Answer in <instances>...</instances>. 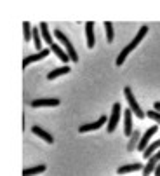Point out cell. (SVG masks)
Instances as JSON below:
<instances>
[{
	"mask_svg": "<svg viewBox=\"0 0 160 176\" xmlns=\"http://www.w3.org/2000/svg\"><path fill=\"white\" fill-rule=\"evenodd\" d=\"M146 33H148V26H141L139 32H138V35L131 40V42H129V44H127L122 51H120L119 56H117V59H115V65H117V66H122V65H124L125 58H127V56H129V54H131V52H132L138 45H139V42L146 37Z\"/></svg>",
	"mask_w": 160,
	"mask_h": 176,
	"instance_id": "obj_1",
	"label": "cell"
},
{
	"mask_svg": "<svg viewBox=\"0 0 160 176\" xmlns=\"http://www.w3.org/2000/svg\"><path fill=\"white\" fill-rule=\"evenodd\" d=\"M124 94H125V99H127V103H129V110L136 115L138 119H144V112L141 110V106H139V103L136 101V98H134V94H132V89L129 87V85H125L124 87Z\"/></svg>",
	"mask_w": 160,
	"mask_h": 176,
	"instance_id": "obj_2",
	"label": "cell"
},
{
	"mask_svg": "<svg viewBox=\"0 0 160 176\" xmlns=\"http://www.w3.org/2000/svg\"><path fill=\"white\" fill-rule=\"evenodd\" d=\"M54 35H56V39L59 40L63 45H64V49H66V54H68V58L71 59L73 63H77V61H79V54H77V51H75L73 44H71V42L68 40V37H66V35H64V33H63L61 30H56V32H54Z\"/></svg>",
	"mask_w": 160,
	"mask_h": 176,
	"instance_id": "obj_3",
	"label": "cell"
},
{
	"mask_svg": "<svg viewBox=\"0 0 160 176\" xmlns=\"http://www.w3.org/2000/svg\"><path fill=\"white\" fill-rule=\"evenodd\" d=\"M120 114H122V105L120 103H115L113 106H111V115L108 117V126H106V129H108V133H113L115 129H117V124H119V119H120Z\"/></svg>",
	"mask_w": 160,
	"mask_h": 176,
	"instance_id": "obj_4",
	"label": "cell"
},
{
	"mask_svg": "<svg viewBox=\"0 0 160 176\" xmlns=\"http://www.w3.org/2000/svg\"><path fill=\"white\" fill-rule=\"evenodd\" d=\"M160 162V148L153 154V155L148 159V162L146 164H143V169H141V173H143V176H151L153 175V169L157 167V164Z\"/></svg>",
	"mask_w": 160,
	"mask_h": 176,
	"instance_id": "obj_5",
	"label": "cell"
},
{
	"mask_svg": "<svg viewBox=\"0 0 160 176\" xmlns=\"http://www.w3.org/2000/svg\"><path fill=\"white\" fill-rule=\"evenodd\" d=\"M157 131H159V124H153L151 127H148L146 129V133L144 134H141V138H139V143H138V150H144L148 145H150V139H151V136L153 134H157Z\"/></svg>",
	"mask_w": 160,
	"mask_h": 176,
	"instance_id": "obj_6",
	"label": "cell"
},
{
	"mask_svg": "<svg viewBox=\"0 0 160 176\" xmlns=\"http://www.w3.org/2000/svg\"><path fill=\"white\" fill-rule=\"evenodd\" d=\"M108 122V117H99L96 122H91V124H84V126H80L79 127V133L80 134H84V133H89V131H96V129H99V127H103L104 124Z\"/></svg>",
	"mask_w": 160,
	"mask_h": 176,
	"instance_id": "obj_7",
	"label": "cell"
},
{
	"mask_svg": "<svg viewBox=\"0 0 160 176\" xmlns=\"http://www.w3.org/2000/svg\"><path fill=\"white\" fill-rule=\"evenodd\" d=\"M49 54H51V49H42V51L37 52V54H30V56H26V58L23 59V70L28 68V65H31V63H35V61H40V59L47 58Z\"/></svg>",
	"mask_w": 160,
	"mask_h": 176,
	"instance_id": "obj_8",
	"label": "cell"
},
{
	"mask_svg": "<svg viewBox=\"0 0 160 176\" xmlns=\"http://www.w3.org/2000/svg\"><path fill=\"white\" fill-rule=\"evenodd\" d=\"M61 101L58 98H39V99H33L30 103L31 108H40V106H58Z\"/></svg>",
	"mask_w": 160,
	"mask_h": 176,
	"instance_id": "obj_9",
	"label": "cell"
},
{
	"mask_svg": "<svg viewBox=\"0 0 160 176\" xmlns=\"http://www.w3.org/2000/svg\"><path fill=\"white\" fill-rule=\"evenodd\" d=\"M85 35H87V47L92 49L96 45V35H94V23L87 21L85 23Z\"/></svg>",
	"mask_w": 160,
	"mask_h": 176,
	"instance_id": "obj_10",
	"label": "cell"
},
{
	"mask_svg": "<svg viewBox=\"0 0 160 176\" xmlns=\"http://www.w3.org/2000/svg\"><path fill=\"white\" fill-rule=\"evenodd\" d=\"M132 131H134L132 129V112L129 108H125V112H124V134L131 136Z\"/></svg>",
	"mask_w": 160,
	"mask_h": 176,
	"instance_id": "obj_11",
	"label": "cell"
},
{
	"mask_svg": "<svg viewBox=\"0 0 160 176\" xmlns=\"http://www.w3.org/2000/svg\"><path fill=\"white\" fill-rule=\"evenodd\" d=\"M39 32H40V35H42V40L51 47L52 44H54V40H52V37H51V32H49V26H47V23H40V26H39Z\"/></svg>",
	"mask_w": 160,
	"mask_h": 176,
	"instance_id": "obj_12",
	"label": "cell"
},
{
	"mask_svg": "<svg viewBox=\"0 0 160 176\" xmlns=\"http://www.w3.org/2000/svg\"><path fill=\"white\" fill-rule=\"evenodd\" d=\"M31 133H33V134H37L39 138H42V139H45L47 143H54V136H52V134H49V133H47L45 129H42L40 126H33V127H31Z\"/></svg>",
	"mask_w": 160,
	"mask_h": 176,
	"instance_id": "obj_13",
	"label": "cell"
},
{
	"mask_svg": "<svg viewBox=\"0 0 160 176\" xmlns=\"http://www.w3.org/2000/svg\"><path fill=\"white\" fill-rule=\"evenodd\" d=\"M143 169V164L141 162H134V164H125L117 169L119 175H125V173H134V171H141Z\"/></svg>",
	"mask_w": 160,
	"mask_h": 176,
	"instance_id": "obj_14",
	"label": "cell"
},
{
	"mask_svg": "<svg viewBox=\"0 0 160 176\" xmlns=\"http://www.w3.org/2000/svg\"><path fill=\"white\" fill-rule=\"evenodd\" d=\"M139 138H141L139 129H138V131H132V134L129 136V143H127V150H129V152H134V150L138 148V143H139Z\"/></svg>",
	"mask_w": 160,
	"mask_h": 176,
	"instance_id": "obj_15",
	"label": "cell"
},
{
	"mask_svg": "<svg viewBox=\"0 0 160 176\" xmlns=\"http://www.w3.org/2000/svg\"><path fill=\"white\" fill-rule=\"evenodd\" d=\"M159 148H160V138H159V139H157V141H153V143H150V145H148V147H146V148L143 150V157H144V159L148 160V159H150V157L153 155V154H155L157 150H159Z\"/></svg>",
	"mask_w": 160,
	"mask_h": 176,
	"instance_id": "obj_16",
	"label": "cell"
},
{
	"mask_svg": "<svg viewBox=\"0 0 160 176\" xmlns=\"http://www.w3.org/2000/svg\"><path fill=\"white\" fill-rule=\"evenodd\" d=\"M66 73H70V66L68 65H64V66H59V68H54L49 75H47V78L49 80H54L56 77H61V75H66Z\"/></svg>",
	"mask_w": 160,
	"mask_h": 176,
	"instance_id": "obj_17",
	"label": "cell"
},
{
	"mask_svg": "<svg viewBox=\"0 0 160 176\" xmlns=\"http://www.w3.org/2000/svg\"><path fill=\"white\" fill-rule=\"evenodd\" d=\"M51 52H54V54H56V56L63 61V63H68V61H70L68 54H66V51H63L58 44H52V45H51Z\"/></svg>",
	"mask_w": 160,
	"mask_h": 176,
	"instance_id": "obj_18",
	"label": "cell"
},
{
	"mask_svg": "<svg viewBox=\"0 0 160 176\" xmlns=\"http://www.w3.org/2000/svg\"><path fill=\"white\" fill-rule=\"evenodd\" d=\"M45 171V164H40V166H35V167H26L23 171V176H35V175H40Z\"/></svg>",
	"mask_w": 160,
	"mask_h": 176,
	"instance_id": "obj_19",
	"label": "cell"
},
{
	"mask_svg": "<svg viewBox=\"0 0 160 176\" xmlns=\"http://www.w3.org/2000/svg\"><path fill=\"white\" fill-rule=\"evenodd\" d=\"M31 39H33V42H35L37 51L40 52V49H42V37H40L39 28H31Z\"/></svg>",
	"mask_w": 160,
	"mask_h": 176,
	"instance_id": "obj_20",
	"label": "cell"
},
{
	"mask_svg": "<svg viewBox=\"0 0 160 176\" xmlns=\"http://www.w3.org/2000/svg\"><path fill=\"white\" fill-rule=\"evenodd\" d=\"M104 30H106V40L111 44L115 39V32H113V24L110 21H104Z\"/></svg>",
	"mask_w": 160,
	"mask_h": 176,
	"instance_id": "obj_21",
	"label": "cell"
},
{
	"mask_svg": "<svg viewBox=\"0 0 160 176\" xmlns=\"http://www.w3.org/2000/svg\"><path fill=\"white\" fill-rule=\"evenodd\" d=\"M23 33H24V40H26V42L31 39V24H30L28 21L23 23Z\"/></svg>",
	"mask_w": 160,
	"mask_h": 176,
	"instance_id": "obj_22",
	"label": "cell"
},
{
	"mask_svg": "<svg viewBox=\"0 0 160 176\" xmlns=\"http://www.w3.org/2000/svg\"><path fill=\"white\" fill-rule=\"evenodd\" d=\"M146 115H148V117L151 119V120H155V122H157V124L160 126V114H157L155 110H150V112H148Z\"/></svg>",
	"mask_w": 160,
	"mask_h": 176,
	"instance_id": "obj_23",
	"label": "cell"
},
{
	"mask_svg": "<svg viewBox=\"0 0 160 176\" xmlns=\"http://www.w3.org/2000/svg\"><path fill=\"white\" fill-rule=\"evenodd\" d=\"M153 110H155L157 114H160V101H155V103H153Z\"/></svg>",
	"mask_w": 160,
	"mask_h": 176,
	"instance_id": "obj_24",
	"label": "cell"
},
{
	"mask_svg": "<svg viewBox=\"0 0 160 176\" xmlns=\"http://www.w3.org/2000/svg\"><path fill=\"white\" fill-rule=\"evenodd\" d=\"M153 176H160V162L157 164V167L153 169Z\"/></svg>",
	"mask_w": 160,
	"mask_h": 176,
	"instance_id": "obj_25",
	"label": "cell"
}]
</instances>
